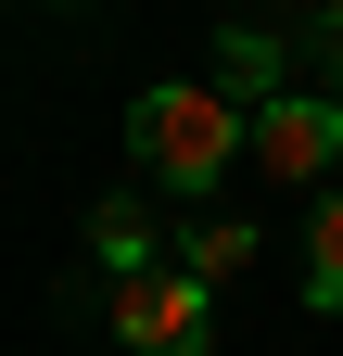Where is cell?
Instances as JSON below:
<instances>
[{"label": "cell", "mask_w": 343, "mask_h": 356, "mask_svg": "<svg viewBox=\"0 0 343 356\" xmlns=\"http://www.w3.org/2000/svg\"><path fill=\"white\" fill-rule=\"evenodd\" d=\"M127 153H140V178L153 191H217L229 165H254V102H229L217 76H165V89H140L127 102Z\"/></svg>", "instance_id": "cell-1"}, {"label": "cell", "mask_w": 343, "mask_h": 356, "mask_svg": "<svg viewBox=\"0 0 343 356\" xmlns=\"http://www.w3.org/2000/svg\"><path fill=\"white\" fill-rule=\"evenodd\" d=\"M115 343L127 356H203V343H217V280L178 267V254L115 267Z\"/></svg>", "instance_id": "cell-2"}, {"label": "cell", "mask_w": 343, "mask_h": 356, "mask_svg": "<svg viewBox=\"0 0 343 356\" xmlns=\"http://www.w3.org/2000/svg\"><path fill=\"white\" fill-rule=\"evenodd\" d=\"M331 165H343V89H280V102H254V178L318 191Z\"/></svg>", "instance_id": "cell-3"}, {"label": "cell", "mask_w": 343, "mask_h": 356, "mask_svg": "<svg viewBox=\"0 0 343 356\" xmlns=\"http://www.w3.org/2000/svg\"><path fill=\"white\" fill-rule=\"evenodd\" d=\"M217 89H229V102H280V89H292V51H280L267 26H229L217 38Z\"/></svg>", "instance_id": "cell-4"}, {"label": "cell", "mask_w": 343, "mask_h": 356, "mask_svg": "<svg viewBox=\"0 0 343 356\" xmlns=\"http://www.w3.org/2000/svg\"><path fill=\"white\" fill-rule=\"evenodd\" d=\"M306 305L343 318V191H318V216H306Z\"/></svg>", "instance_id": "cell-5"}, {"label": "cell", "mask_w": 343, "mask_h": 356, "mask_svg": "<svg viewBox=\"0 0 343 356\" xmlns=\"http://www.w3.org/2000/svg\"><path fill=\"white\" fill-rule=\"evenodd\" d=\"M178 267H203V280H242V267H254V229H242V216H203V229L178 242Z\"/></svg>", "instance_id": "cell-6"}, {"label": "cell", "mask_w": 343, "mask_h": 356, "mask_svg": "<svg viewBox=\"0 0 343 356\" xmlns=\"http://www.w3.org/2000/svg\"><path fill=\"white\" fill-rule=\"evenodd\" d=\"M102 267H153V216L140 204H102Z\"/></svg>", "instance_id": "cell-7"}, {"label": "cell", "mask_w": 343, "mask_h": 356, "mask_svg": "<svg viewBox=\"0 0 343 356\" xmlns=\"http://www.w3.org/2000/svg\"><path fill=\"white\" fill-rule=\"evenodd\" d=\"M318 64H331V89H343V26H331V51H318Z\"/></svg>", "instance_id": "cell-8"}, {"label": "cell", "mask_w": 343, "mask_h": 356, "mask_svg": "<svg viewBox=\"0 0 343 356\" xmlns=\"http://www.w3.org/2000/svg\"><path fill=\"white\" fill-rule=\"evenodd\" d=\"M318 26H343V0H318Z\"/></svg>", "instance_id": "cell-9"}, {"label": "cell", "mask_w": 343, "mask_h": 356, "mask_svg": "<svg viewBox=\"0 0 343 356\" xmlns=\"http://www.w3.org/2000/svg\"><path fill=\"white\" fill-rule=\"evenodd\" d=\"M242 13H267V0H242Z\"/></svg>", "instance_id": "cell-10"}]
</instances>
